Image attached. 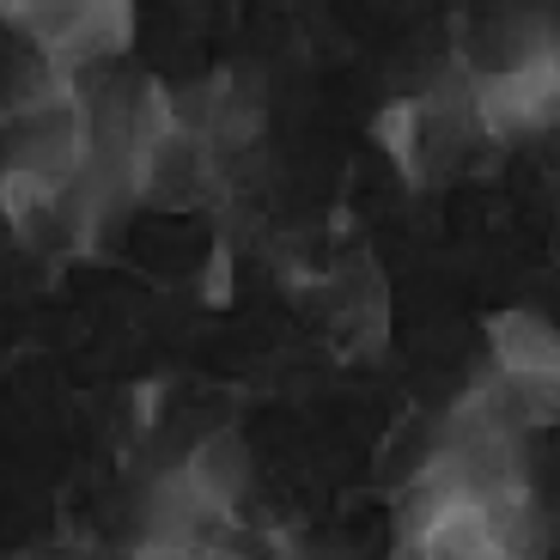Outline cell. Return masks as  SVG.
Masks as SVG:
<instances>
[{
  "label": "cell",
  "mask_w": 560,
  "mask_h": 560,
  "mask_svg": "<svg viewBox=\"0 0 560 560\" xmlns=\"http://www.w3.org/2000/svg\"><path fill=\"white\" fill-rule=\"evenodd\" d=\"M85 165H92V104L80 85L0 110V171H25L56 189H73Z\"/></svg>",
  "instance_id": "1"
},
{
  "label": "cell",
  "mask_w": 560,
  "mask_h": 560,
  "mask_svg": "<svg viewBox=\"0 0 560 560\" xmlns=\"http://www.w3.org/2000/svg\"><path fill=\"white\" fill-rule=\"evenodd\" d=\"M225 196V171L213 159L208 135L171 122L165 135H153L135 159V201L147 208H201V201Z\"/></svg>",
  "instance_id": "2"
},
{
  "label": "cell",
  "mask_w": 560,
  "mask_h": 560,
  "mask_svg": "<svg viewBox=\"0 0 560 560\" xmlns=\"http://www.w3.org/2000/svg\"><path fill=\"white\" fill-rule=\"evenodd\" d=\"M323 293H329V329H336L353 353H378L384 348V329H390V299H384L378 262L348 256L336 275L323 280Z\"/></svg>",
  "instance_id": "3"
},
{
  "label": "cell",
  "mask_w": 560,
  "mask_h": 560,
  "mask_svg": "<svg viewBox=\"0 0 560 560\" xmlns=\"http://www.w3.org/2000/svg\"><path fill=\"white\" fill-rule=\"evenodd\" d=\"M128 37H135V19H128V7L92 0V7H80V25H73V37L61 43V56H56V61H61V73L80 85L85 73L110 68V61L128 49Z\"/></svg>",
  "instance_id": "6"
},
{
  "label": "cell",
  "mask_w": 560,
  "mask_h": 560,
  "mask_svg": "<svg viewBox=\"0 0 560 560\" xmlns=\"http://www.w3.org/2000/svg\"><path fill=\"white\" fill-rule=\"evenodd\" d=\"M183 476H189V488L201 493V500L213 505V512H232V505L250 493V445H244L238 433H208L189 445V457H183Z\"/></svg>",
  "instance_id": "5"
},
{
  "label": "cell",
  "mask_w": 560,
  "mask_h": 560,
  "mask_svg": "<svg viewBox=\"0 0 560 560\" xmlns=\"http://www.w3.org/2000/svg\"><path fill=\"white\" fill-rule=\"evenodd\" d=\"M493 341V365L518 384H542V390H560V329L536 311H500L488 323Z\"/></svg>",
  "instance_id": "4"
}]
</instances>
